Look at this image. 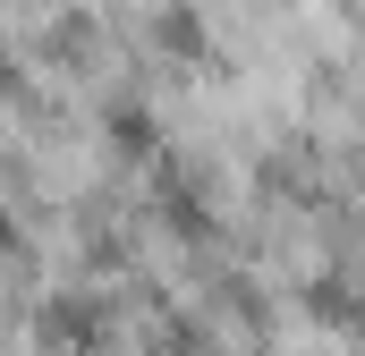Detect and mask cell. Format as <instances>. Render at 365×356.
<instances>
[{"label":"cell","mask_w":365,"mask_h":356,"mask_svg":"<svg viewBox=\"0 0 365 356\" xmlns=\"http://www.w3.org/2000/svg\"><path fill=\"white\" fill-rule=\"evenodd\" d=\"M43 340H51V348H86V340H93V305H86V297H77V305L60 297V305L43 314Z\"/></svg>","instance_id":"6da1fadb"},{"label":"cell","mask_w":365,"mask_h":356,"mask_svg":"<svg viewBox=\"0 0 365 356\" xmlns=\"http://www.w3.org/2000/svg\"><path fill=\"white\" fill-rule=\"evenodd\" d=\"M162 51H179V60L204 51V17H195V9H170V17H162Z\"/></svg>","instance_id":"7a4b0ae2"},{"label":"cell","mask_w":365,"mask_h":356,"mask_svg":"<svg viewBox=\"0 0 365 356\" xmlns=\"http://www.w3.org/2000/svg\"><path fill=\"white\" fill-rule=\"evenodd\" d=\"M110 145H119V153H153L162 136H153V119H145V110H110Z\"/></svg>","instance_id":"3957f363"}]
</instances>
